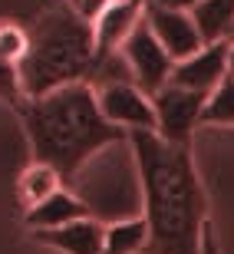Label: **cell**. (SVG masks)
<instances>
[{
  "mask_svg": "<svg viewBox=\"0 0 234 254\" xmlns=\"http://www.w3.org/2000/svg\"><path fill=\"white\" fill-rule=\"evenodd\" d=\"M129 149L139 169L149 254H201L211 225L191 145H172L155 132H132Z\"/></svg>",
  "mask_w": 234,
  "mask_h": 254,
  "instance_id": "obj_1",
  "label": "cell"
},
{
  "mask_svg": "<svg viewBox=\"0 0 234 254\" xmlns=\"http://www.w3.org/2000/svg\"><path fill=\"white\" fill-rule=\"evenodd\" d=\"M17 113L27 132L33 162L53 165L66 185H73L99 152L129 142L122 129L106 123V116L99 113L96 89L89 83L63 86L57 93L23 99Z\"/></svg>",
  "mask_w": 234,
  "mask_h": 254,
  "instance_id": "obj_2",
  "label": "cell"
},
{
  "mask_svg": "<svg viewBox=\"0 0 234 254\" xmlns=\"http://www.w3.org/2000/svg\"><path fill=\"white\" fill-rule=\"evenodd\" d=\"M93 66V23H86L73 7H50L30 23V50L20 63L27 99L57 93L63 86L89 83Z\"/></svg>",
  "mask_w": 234,
  "mask_h": 254,
  "instance_id": "obj_3",
  "label": "cell"
},
{
  "mask_svg": "<svg viewBox=\"0 0 234 254\" xmlns=\"http://www.w3.org/2000/svg\"><path fill=\"white\" fill-rule=\"evenodd\" d=\"M106 165H96V159L79 172L73 182L76 195L86 201L89 215L99 218L103 225L122 221V218L142 215V185H139V169L132 155L129 142L113 145L103 152Z\"/></svg>",
  "mask_w": 234,
  "mask_h": 254,
  "instance_id": "obj_4",
  "label": "cell"
},
{
  "mask_svg": "<svg viewBox=\"0 0 234 254\" xmlns=\"http://www.w3.org/2000/svg\"><path fill=\"white\" fill-rule=\"evenodd\" d=\"M119 57H122V63H125V69H129L132 83L139 86L142 93L155 96L159 89H165V86L172 83L175 60L162 50V43L155 40V33L145 27V20H142L139 27L132 30V37L122 43Z\"/></svg>",
  "mask_w": 234,
  "mask_h": 254,
  "instance_id": "obj_5",
  "label": "cell"
},
{
  "mask_svg": "<svg viewBox=\"0 0 234 254\" xmlns=\"http://www.w3.org/2000/svg\"><path fill=\"white\" fill-rule=\"evenodd\" d=\"M208 96H198L181 86H165L152 96L155 106V135L172 145H191L195 129L201 126V113H205Z\"/></svg>",
  "mask_w": 234,
  "mask_h": 254,
  "instance_id": "obj_6",
  "label": "cell"
},
{
  "mask_svg": "<svg viewBox=\"0 0 234 254\" xmlns=\"http://www.w3.org/2000/svg\"><path fill=\"white\" fill-rule=\"evenodd\" d=\"M99 99V113L106 116V123H113L125 135L132 132H155V106L152 96L142 93L135 83H109L96 89Z\"/></svg>",
  "mask_w": 234,
  "mask_h": 254,
  "instance_id": "obj_7",
  "label": "cell"
},
{
  "mask_svg": "<svg viewBox=\"0 0 234 254\" xmlns=\"http://www.w3.org/2000/svg\"><path fill=\"white\" fill-rule=\"evenodd\" d=\"M145 27L155 33L162 50H165L175 63L195 57L198 50L205 47V40L198 33L191 13H188V10H178V7H169V3H162V0H149V3H145Z\"/></svg>",
  "mask_w": 234,
  "mask_h": 254,
  "instance_id": "obj_8",
  "label": "cell"
},
{
  "mask_svg": "<svg viewBox=\"0 0 234 254\" xmlns=\"http://www.w3.org/2000/svg\"><path fill=\"white\" fill-rule=\"evenodd\" d=\"M231 76V43H205L195 57L175 63L172 86L191 89L198 96H211Z\"/></svg>",
  "mask_w": 234,
  "mask_h": 254,
  "instance_id": "obj_9",
  "label": "cell"
},
{
  "mask_svg": "<svg viewBox=\"0 0 234 254\" xmlns=\"http://www.w3.org/2000/svg\"><path fill=\"white\" fill-rule=\"evenodd\" d=\"M145 3H149V0H113V3L93 20L96 57L119 53L122 43L132 37V30L145 20Z\"/></svg>",
  "mask_w": 234,
  "mask_h": 254,
  "instance_id": "obj_10",
  "label": "cell"
},
{
  "mask_svg": "<svg viewBox=\"0 0 234 254\" xmlns=\"http://www.w3.org/2000/svg\"><path fill=\"white\" fill-rule=\"evenodd\" d=\"M33 238L59 254H103L106 225L89 215V218H79V221H69L63 228H53V231H37Z\"/></svg>",
  "mask_w": 234,
  "mask_h": 254,
  "instance_id": "obj_11",
  "label": "cell"
},
{
  "mask_svg": "<svg viewBox=\"0 0 234 254\" xmlns=\"http://www.w3.org/2000/svg\"><path fill=\"white\" fill-rule=\"evenodd\" d=\"M79 218H89V208L69 185H63L47 201L27 208L23 211V225L30 228V235H37V231H53V228H63L69 221H79Z\"/></svg>",
  "mask_w": 234,
  "mask_h": 254,
  "instance_id": "obj_12",
  "label": "cell"
},
{
  "mask_svg": "<svg viewBox=\"0 0 234 254\" xmlns=\"http://www.w3.org/2000/svg\"><path fill=\"white\" fill-rule=\"evenodd\" d=\"M205 43H231L234 33V0H198L188 10Z\"/></svg>",
  "mask_w": 234,
  "mask_h": 254,
  "instance_id": "obj_13",
  "label": "cell"
},
{
  "mask_svg": "<svg viewBox=\"0 0 234 254\" xmlns=\"http://www.w3.org/2000/svg\"><path fill=\"white\" fill-rule=\"evenodd\" d=\"M149 251V221L142 215L106 225L103 254H142Z\"/></svg>",
  "mask_w": 234,
  "mask_h": 254,
  "instance_id": "obj_14",
  "label": "cell"
},
{
  "mask_svg": "<svg viewBox=\"0 0 234 254\" xmlns=\"http://www.w3.org/2000/svg\"><path fill=\"white\" fill-rule=\"evenodd\" d=\"M66 182L53 165H43V162H30L27 169L20 172V182H17V195L23 201V208H33L40 201H47L53 191H59Z\"/></svg>",
  "mask_w": 234,
  "mask_h": 254,
  "instance_id": "obj_15",
  "label": "cell"
},
{
  "mask_svg": "<svg viewBox=\"0 0 234 254\" xmlns=\"http://www.w3.org/2000/svg\"><path fill=\"white\" fill-rule=\"evenodd\" d=\"M201 126H225V129H234V76H228L225 83L208 96L205 113H201Z\"/></svg>",
  "mask_w": 234,
  "mask_h": 254,
  "instance_id": "obj_16",
  "label": "cell"
},
{
  "mask_svg": "<svg viewBox=\"0 0 234 254\" xmlns=\"http://www.w3.org/2000/svg\"><path fill=\"white\" fill-rule=\"evenodd\" d=\"M30 50V27L17 20H0V60L20 66Z\"/></svg>",
  "mask_w": 234,
  "mask_h": 254,
  "instance_id": "obj_17",
  "label": "cell"
},
{
  "mask_svg": "<svg viewBox=\"0 0 234 254\" xmlns=\"http://www.w3.org/2000/svg\"><path fill=\"white\" fill-rule=\"evenodd\" d=\"M27 96H23V79H20V66L3 63L0 60V103H7L17 109Z\"/></svg>",
  "mask_w": 234,
  "mask_h": 254,
  "instance_id": "obj_18",
  "label": "cell"
},
{
  "mask_svg": "<svg viewBox=\"0 0 234 254\" xmlns=\"http://www.w3.org/2000/svg\"><path fill=\"white\" fill-rule=\"evenodd\" d=\"M109 3H113V0H79L76 13H79V17H83L86 23H93V20L99 17V13H103L106 7H109Z\"/></svg>",
  "mask_w": 234,
  "mask_h": 254,
  "instance_id": "obj_19",
  "label": "cell"
},
{
  "mask_svg": "<svg viewBox=\"0 0 234 254\" xmlns=\"http://www.w3.org/2000/svg\"><path fill=\"white\" fill-rule=\"evenodd\" d=\"M201 254H221V248H218V241H215V231L208 228V235H205V251Z\"/></svg>",
  "mask_w": 234,
  "mask_h": 254,
  "instance_id": "obj_20",
  "label": "cell"
},
{
  "mask_svg": "<svg viewBox=\"0 0 234 254\" xmlns=\"http://www.w3.org/2000/svg\"><path fill=\"white\" fill-rule=\"evenodd\" d=\"M162 3H169V7H178V10H191L198 0H162Z\"/></svg>",
  "mask_w": 234,
  "mask_h": 254,
  "instance_id": "obj_21",
  "label": "cell"
},
{
  "mask_svg": "<svg viewBox=\"0 0 234 254\" xmlns=\"http://www.w3.org/2000/svg\"><path fill=\"white\" fill-rule=\"evenodd\" d=\"M63 3H66V7H73V10L79 7V0H63Z\"/></svg>",
  "mask_w": 234,
  "mask_h": 254,
  "instance_id": "obj_22",
  "label": "cell"
},
{
  "mask_svg": "<svg viewBox=\"0 0 234 254\" xmlns=\"http://www.w3.org/2000/svg\"><path fill=\"white\" fill-rule=\"evenodd\" d=\"M231 76H234V47H231Z\"/></svg>",
  "mask_w": 234,
  "mask_h": 254,
  "instance_id": "obj_23",
  "label": "cell"
},
{
  "mask_svg": "<svg viewBox=\"0 0 234 254\" xmlns=\"http://www.w3.org/2000/svg\"><path fill=\"white\" fill-rule=\"evenodd\" d=\"M231 47H234V33H231Z\"/></svg>",
  "mask_w": 234,
  "mask_h": 254,
  "instance_id": "obj_24",
  "label": "cell"
}]
</instances>
